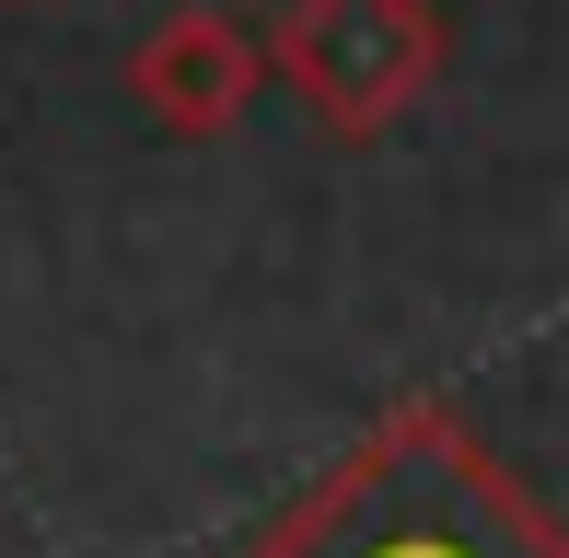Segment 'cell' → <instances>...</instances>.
Here are the masks:
<instances>
[{"mask_svg":"<svg viewBox=\"0 0 569 558\" xmlns=\"http://www.w3.org/2000/svg\"><path fill=\"white\" fill-rule=\"evenodd\" d=\"M244 558H569V536L453 408H396L244 536Z\"/></svg>","mask_w":569,"mask_h":558,"instance_id":"obj_1","label":"cell"},{"mask_svg":"<svg viewBox=\"0 0 569 558\" xmlns=\"http://www.w3.org/2000/svg\"><path fill=\"white\" fill-rule=\"evenodd\" d=\"M268 59L326 140H383L442 82V12L430 0H291Z\"/></svg>","mask_w":569,"mask_h":558,"instance_id":"obj_2","label":"cell"},{"mask_svg":"<svg viewBox=\"0 0 569 558\" xmlns=\"http://www.w3.org/2000/svg\"><path fill=\"white\" fill-rule=\"evenodd\" d=\"M256 70H268L256 36L232 12H210V0H198V12H163L128 47V93H140V117L174 129V140H221L232 117L256 106Z\"/></svg>","mask_w":569,"mask_h":558,"instance_id":"obj_3","label":"cell"}]
</instances>
